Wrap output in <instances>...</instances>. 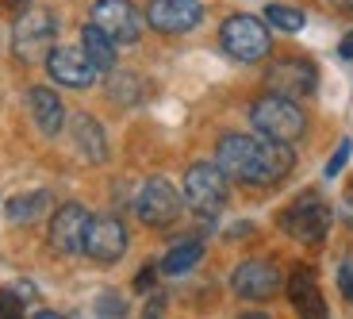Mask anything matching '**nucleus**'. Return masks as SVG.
I'll use <instances>...</instances> for the list:
<instances>
[{
	"mask_svg": "<svg viewBox=\"0 0 353 319\" xmlns=\"http://www.w3.org/2000/svg\"><path fill=\"white\" fill-rule=\"evenodd\" d=\"M215 166L227 173V177L242 181V185H257L269 188L276 181H284L296 166V154H292L288 142H276L269 135H242L230 131L219 139L215 146Z\"/></svg>",
	"mask_w": 353,
	"mask_h": 319,
	"instance_id": "obj_1",
	"label": "nucleus"
},
{
	"mask_svg": "<svg viewBox=\"0 0 353 319\" xmlns=\"http://www.w3.org/2000/svg\"><path fill=\"white\" fill-rule=\"evenodd\" d=\"M250 124H254L257 135H269V139H276V142H296L303 131H307V115H303V108L292 97L269 93V97L254 100Z\"/></svg>",
	"mask_w": 353,
	"mask_h": 319,
	"instance_id": "obj_2",
	"label": "nucleus"
},
{
	"mask_svg": "<svg viewBox=\"0 0 353 319\" xmlns=\"http://www.w3.org/2000/svg\"><path fill=\"white\" fill-rule=\"evenodd\" d=\"M181 196H185V204L192 208L196 215H203V220H215V215L227 208V173H223L215 162H196V166H188L185 173V188H181Z\"/></svg>",
	"mask_w": 353,
	"mask_h": 319,
	"instance_id": "obj_3",
	"label": "nucleus"
},
{
	"mask_svg": "<svg viewBox=\"0 0 353 319\" xmlns=\"http://www.w3.org/2000/svg\"><path fill=\"white\" fill-rule=\"evenodd\" d=\"M330 223H334V215H330L327 200L319 193H303L300 200H292L281 212V231L292 235L296 242H303V246H319L327 239Z\"/></svg>",
	"mask_w": 353,
	"mask_h": 319,
	"instance_id": "obj_4",
	"label": "nucleus"
},
{
	"mask_svg": "<svg viewBox=\"0 0 353 319\" xmlns=\"http://www.w3.org/2000/svg\"><path fill=\"white\" fill-rule=\"evenodd\" d=\"M54 35H58V19L46 8H23L12 27V50L19 62H43L54 50Z\"/></svg>",
	"mask_w": 353,
	"mask_h": 319,
	"instance_id": "obj_5",
	"label": "nucleus"
},
{
	"mask_svg": "<svg viewBox=\"0 0 353 319\" xmlns=\"http://www.w3.org/2000/svg\"><path fill=\"white\" fill-rule=\"evenodd\" d=\"M219 43L239 62H261L273 50V35L257 16H227L219 27Z\"/></svg>",
	"mask_w": 353,
	"mask_h": 319,
	"instance_id": "obj_6",
	"label": "nucleus"
},
{
	"mask_svg": "<svg viewBox=\"0 0 353 319\" xmlns=\"http://www.w3.org/2000/svg\"><path fill=\"white\" fill-rule=\"evenodd\" d=\"M181 208H185V196L176 193L165 177H150L142 185L139 200H134V215L146 227H169V223H176Z\"/></svg>",
	"mask_w": 353,
	"mask_h": 319,
	"instance_id": "obj_7",
	"label": "nucleus"
},
{
	"mask_svg": "<svg viewBox=\"0 0 353 319\" xmlns=\"http://www.w3.org/2000/svg\"><path fill=\"white\" fill-rule=\"evenodd\" d=\"M92 23H97L115 46H134L142 35V16L131 0H97V4H92Z\"/></svg>",
	"mask_w": 353,
	"mask_h": 319,
	"instance_id": "obj_8",
	"label": "nucleus"
},
{
	"mask_svg": "<svg viewBox=\"0 0 353 319\" xmlns=\"http://www.w3.org/2000/svg\"><path fill=\"white\" fill-rule=\"evenodd\" d=\"M230 289H234V296H242V300H273L284 289V273L269 262V258H250V262H242V266L234 269Z\"/></svg>",
	"mask_w": 353,
	"mask_h": 319,
	"instance_id": "obj_9",
	"label": "nucleus"
},
{
	"mask_svg": "<svg viewBox=\"0 0 353 319\" xmlns=\"http://www.w3.org/2000/svg\"><path fill=\"white\" fill-rule=\"evenodd\" d=\"M85 254L100 266H112L127 254V227L115 215H92L85 231Z\"/></svg>",
	"mask_w": 353,
	"mask_h": 319,
	"instance_id": "obj_10",
	"label": "nucleus"
},
{
	"mask_svg": "<svg viewBox=\"0 0 353 319\" xmlns=\"http://www.w3.org/2000/svg\"><path fill=\"white\" fill-rule=\"evenodd\" d=\"M265 85L281 97L303 100L319 89V70L307 62V58H284V62H273L269 73H265Z\"/></svg>",
	"mask_w": 353,
	"mask_h": 319,
	"instance_id": "obj_11",
	"label": "nucleus"
},
{
	"mask_svg": "<svg viewBox=\"0 0 353 319\" xmlns=\"http://www.w3.org/2000/svg\"><path fill=\"white\" fill-rule=\"evenodd\" d=\"M46 70H50V77L58 81V85H65V89H88L100 73L97 66H92V58L85 54V46H54V50L46 54Z\"/></svg>",
	"mask_w": 353,
	"mask_h": 319,
	"instance_id": "obj_12",
	"label": "nucleus"
},
{
	"mask_svg": "<svg viewBox=\"0 0 353 319\" xmlns=\"http://www.w3.org/2000/svg\"><path fill=\"white\" fill-rule=\"evenodd\" d=\"M203 19L200 0H150L146 4V23L158 35H185Z\"/></svg>",
	"mask_w": 353,
	"mask_h": 319,
	"instance_id": "obj_13",
	"label": "nucleus"
},
{
	"mask_svg": "<svg viewBox=\"0 0 353 319\" xmlns=\"http://www.w3.org/2000/svg\"><path fill=\"white\" fill-rule=\"evenodd\" d=\"M88 220L92 215L85 212L81 204H62L50 220V246L58 254H85V231H88Z\"/></svg>",
	"mask_w": 353,
	"mask_h": 319,
	"instance_id": "obj_14",
	"label": "nucleus"
},
{
	"mask_svg": "<svg viewBox=\"0 0 353 319\" xmlns=\"http://www.w3.org/2000/svg\"><path fill=\"white\" fill-rule=\"evenodd\" d=\"M27 108H31V119H35V127L46 135V139L62 135V127H65V108H62V100H58V93H54V89L35 85V89L27 93Z\"/></svg>",
	"mask_w": 353,
	"mask_h": 319,
	"instance_id": "obj_15",
	"label": "nucleus"
},
{
	"mask_svg": "<svg viewBox=\"0 0 353 319\" xmlns=\"http://www.w3.org/2000/svg\"><path fill=\"white\" fill-rule=\"evenodd\" d=\"M288 300L303 316H327V304L319 296V277L311 266H296L288 273Z\"/></svg>",
	"mask_w": 353,
	"mask_h": 319,
	"instance_id": "obj_16",
	"label": "nucleus"
},
{
	"mask_svg": "<svg viewBox=\"0 0 353 319\" xmlns=\"http://www.w3.org/2000/svg\"><path fill=\"white\" fill-rule=\"evenodd\" d=\"M73 142H77L81 154H85L88 162H97V166L108 158L104 131H100V124L92 119V115H73Z\"/></svg>",
	"mask_w": 353,
	"mask_h": 319,
	"instance_id": "obj_17",
	"label": "nucleus"
},
{
	"mask_svg": "<svg viewBox=\"0 0 353 319\" xmlns=\"http://www.w3.org/2000/svg\"><path fill=\"white\" fill-rule=\"evenodd\" d=\"M46 208H50V193L35 188V193L12 196L8 204H4V215H8L12 223H35V220H43V215H46Z\"/></svg>",
	"mask_w": 353,
	"mask_h": 319,
	"instance_id": "obj_18",
	"label": "nucleus"
},
{
	"mask_svg": "<svg viewBox=\"0 0 353 319\" xmlns=\"http://www.w3.org/2000/svg\"><path fill=\"white\" fill-rule=\"evenodd\" d=\"M81 46H85V54L92 58V66H97L100 73H112L115 70V43L100 31L97 23H88L85 31H81Z\"/></svg>",
	"mask_w": 353,
	"mask_h": 319,
	"instance_id": "obj_19",
	"label": "nucleus"
},
{
	"mask_svg": "<svg viewBox=\"0 0 353 319\" xmlns=\"http://www.w3.org/2000/svg\"><path fill=\"white\" fill-rule=\"evenodd\" d=\"M200 258H203V246H200V242H181V246H173L165 258H161V273L181 277V273H188V269H192Z\"/></svg>",
	"mask_w": 353,
	"mask_h": 319,
	"instance_id": "obj_20",
	"label": "nucleus"
},
{
	"mask_svg": "<svg viewBox=\"0 0 353 319\" xmlns=\"http://www.w3.org/2000/svg\"><path fill=\"white\" fill-rule=\"evenodd\" d=\"M108 93H112L115 104H139V97H142V81L134 77V73H119V70H112Z\"/></svg>",
	"mask_w": 353,
	"mask_h": 319,
	"instance_id": "obj_21",
	"label": "nucleus"
},
{
	"mask_svg": "<svg viewBox=\"0 0 353 319\" xmlns=\"http://www.w3.org/2000/svg\"><path fill=\"white\" fill-rule=\"evenodd\" d=\"M265 19L276 27V31H303V12L300 8H292V4H269L265 8Z\"/></svg>",
	"mask_w": 353,
	"mask_h": 319,
	"instance_id": "obj_22",
	"label": "nucleus"
},
{
	"mask_svg": "<svg viewBox=\"0 0 353 319\" xmlns=\"http://www.w3.org/2000/svg\"><path fill=\"white\" fill-rule=\"evenodd\" d=\"M19 311H23L19 289H4V293H0V316H19Z\"/></svg>",
	"mask_w": 353,
	"mask_h": 319,
	"instance_id": "obj_23",
	"label": "nucleus"
},
{
	"mask_svg": "<svg viewBox=\"0 0 353 319\" xmlns=\"http://www.w3.org/2000/svg\"><path fill=\"white\" fill-rule=\"evenodd\" d=\"M338 289H342V296L353 304V262H342V266H338Z\"/></svg>",
	"mask_w": 353,
	"mask_h": 319,
	"instance_id": "obj_24",
	"label": "nucleus"
},
{
	"mask_svg": "<svg viewBox=\"0 0 353 319\" xmlns=\"http://www.w3.org/2000/svg\"><path fill=\"white\" fill-rule=\"evenodd\" d=\"M350 151H353L350 142H342V146H338L334 158L327 162V177H338V173H342V166H345V158H350Z\"/></svg>",
	"mask_w": 353,
	"mask_h": 319,
	"instance_id": "obj_25",
	"label": "nucleus"
},
{
	"mask_svg": "<svg viewBox=\"0 0 353 319\" xmlns=\"http://www.w3.org/2000/svg\"><path fill=\"white\" fill-rule=\"evenodd\" d=\"M134 289H139V293H150L154 289V269H142V273L134 277Z\"/></svg>",
	"mask_w": 353,
	"mask_h": 319,
	"instance_id": "obj_26",
	"label": "nucleus"
},
{
	"mask_svg": "<svg viewBox=\"0 0 353 319\" xmlns=\"http://www.w3.org/2000/svg\"><path fill=\"white\" fill-rule=\"evenodd\" d=\"M342 212H345V223L353 227V185L342 193Z\"/></svg>",
	"mask_w": 353,
	"mask_h": 319,
	"instance_id": "obj_27",
	"label": "nucleus"
},
{
	"mask_svg": "<svg viewBox=\"0 0 353 319\" xmlns=\"http://www.w3.org/2000/svg\"><path fill=\"white\" fill-rule=\"evenodd\" d=\"M100 311H115V316H123V304L115 300V296H100Z\"/></svg>",
	"mask_w": 353,
	"mask_h": 319,
	"instance_id": "obj_28",
	"label": "nucleus"
},
{
	"mask_svg": "<svg viewBox=\"0 0 353 319\" xmlns=\"http://www.w3.org/2000/svg\"><path fill=\"white\" fill-rule=\"evenodd\" d=\"M338 54H342V58H353V31L342 39V46H338Z\"/></svg>",
	"mask_w": 353,
	"mask_h": 319,
	"instance_id": "obj_29",
	"label": "nucleus"
},
{
	"mask_svg": "<svg viewBox=\"0 0 353 319\" xmlns=\"http://www.w3.org/2000/svg\"><path fill=\"white\" fill-rule=\"evenodd\" d=\"M12 8H31V4H23V0H8Z\"/></svg>",
	"mask_w": 353,
	"mask_h": 319,
	"instance_id": "obj_30",
	"label": "nucleus"
}]
</instances>
